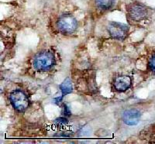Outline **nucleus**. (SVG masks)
Segmentation results:
<instances>
[{
  "label": "nucleus",
  "instance_id": "nucleus-7",
  "mask_svg": "<svg viewBox=\"0 0 155 144\" xmlns=\"http://www.w3.org/2000/svg\"><path fill=\"white\" fill-rule=\"evenodd\" d=\"M140 112L136 109L125 110L122 115V119L126 125L136 126L139 123L140 119Z\"/></svg>",
  "mask_w": 155,
  "mask_h": 144
},
{
  "label": "nucleus",
  "instance_id": "nucleus-3",
  "mask_svg": "<svg viewBox=\"0 0 155 144\" xmlns=\"http://www.w3.org/2000/svg\"><path fill=\"white\" fill-rule=\"evenodd\" d=\"M127 17L133 22H140L147 18L148 9L140 2H132L127 5Z\"/></svg>",
  "mask_w": 155,
  "mask_h": 144
},
{
  "label": "nucleus",
  "instance_id": "nucleus-2",
  "mask_svg": "<svg viewBox=\"0 0 155 144\" xmlns=\"http://www.w3.org/2000/svg\"><path fill=\"white\" fill-rule=\"evenodd\" d=\"M57 28L62 34L71 35L78 29V21L71 14H63L58 17L57 20Z\"/></svg>",
  "mask_w": 155,
  "mask_h": 144
},
{
  "label": "nucleus",
  "instance_id": "nucleus-11",
  "mask_svg": "<svg viewBox=\"0 0 155 144\" xmlns=\"http://www.w3.org/2000/svg\"><path fill=\"white\" fill-rule=\"evenodd\" d=\"M55 123L58 126H64L67 123V119H64V118H59V119H57Z\"/></svg>",
  "mask_w": 155,
  "mask_h": 144
},
{
  "label": "nucleus",
  "instance_id": "nucleus-8",
  "mask_svg": "<svg viewBox=\"0 0 155 144\" xmlns=\"http://www.w3.org/2000/svg\"><path fill=\"white\" fill-rule=\"evenodd\" d=\"M115 0H95V6L102 11L109 10L113 6Z\"/></svg>",
  "mask_w": 155,
  "mask_h": 144
},
{
  "label": "nucleus",
  "instance_id": "nucleus-12",
  "mask_svg": "<svg viewBox=\"0 0 155 144\" xmlns=\"http://www.w3.org/2000/svg\"><path fill=\"white\" fill-rule=\"evenodd\" d=\"M64 115H66V116H70L71 115L70 111H69L68 108L67 107V106H64Z\"/></svg>",
  "mask_w": 155,
  "mask_h": 144
},
{
  "label": "nucleus",
  "instance_id": "nucleus-1",
  "mask_svg": "<svg viewBox=\"0 0 155 144\" xmlns=\"http://www.w3.org/2000/svg\"><path fill=\"white\" fill-rule=\"evenodd\" d=\"M56 64L55 57L51 51H44L39 52L34 56V67L38 71H49Z\"/></svg>",
  "mask_w": 155,
  "mask_h": 144
},
{
  "label": "nucleus",
  "instance_id": "nucleus-5",
  "mask_svg": "<svg viewBox=\"0 0 155 144\" xmlns=\"http://www.w3.org/2000/svg\"><path fill=\"white\" fill-rule=\"evenodd\" d=\"M107 30L109 35L113 39L118 41H124L128 36L130 27L124 23L110 22L107 26Z\"/></svg>",
  "mask_w": 155,
  "mask_h": 144
},
{
  "label": "nucleus",
  "instance_id": "nucleus-4",
  "mask_svg": "<svg viewBox=\"0 0 155 144\" xmlns=\"http://www.w3.org/2000/svg\"><path fill=\"white\" fill-rule=\"evenodd\" d=\"M9 100L12 107L19 113H23L30 105V101L27 95L21 90H14L9 95Z\"/></svg>",
  "mask_w": 155,
  "mask_h": 144
},
{
  "label": "nucleus",
  "instance_id": "nucleus-9",
  "mask_svg": "<svg viewBox=\"0 0 155 144\" xmlns=\"http://www.w3.org/2000/svg\"><path fill=\"white\" fill-rule=\"evenodd\" d=\"M61 91L62 92V95H66L68 94H70L73 91V86H72V82L71 81L69 77H67L64 79V81L61 83L60 85Z\"/></svg>",
  "mask_w": 155,
  "mask_h": 144
},
{
  "label": "nucleus",
  "instance_id": "nucleus-10",
  "mask_svg": "<svg viewBox=\"0 0 155 144\" xmlns=\"http://www.w3.org/2000/svg\"><path fill=\"white\" fill-rule=\"evenodd\" d=\"M148 67H149V69L155 74V54L152 55L151 57L150 58L148 62Z\"/></svg>",
  "mask_w": 155,
  "mask_h": 144
},
{
  "label": "nucleus",
  "instance_id": "nucleus-6",
  "mask_svg": "<svg viewBox=\"0 0 155 144\" xmlns=\"http://www.w3.org/2000/svg\"><path fill=\"white\" fill-rule=\"evenodd\" d=\"M113 88L118 92H125L132 86V78L130 76L121 75L113 80Z\"/></svg>",
  "mask_w": 155,
  "mask_h": 144
}]
</instances>
